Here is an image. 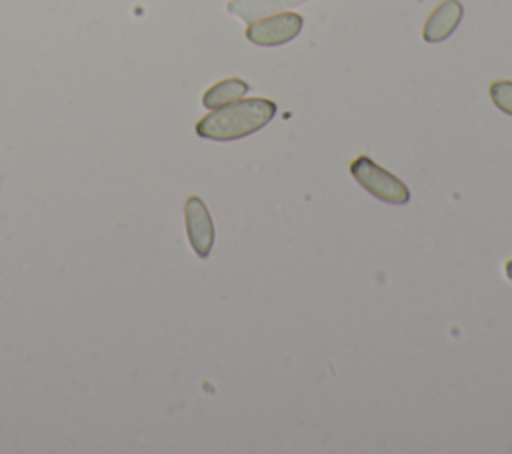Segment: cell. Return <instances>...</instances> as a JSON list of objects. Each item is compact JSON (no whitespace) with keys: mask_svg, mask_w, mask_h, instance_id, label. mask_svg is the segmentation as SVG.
I'll return each mask as SVG.
<instances>
[{"mask_svg":"<svg viewBox=\"0 0 512 454\" xmlns=\"http://www.w3.org/2000/svg\"><path fill=\"white\" fill-rule=\"evenodd\" d=\"M276 104L266 98H246L212 110L196 122V134L206 140L230 142L264 128L276 114Z\"/></svg>","mask_w":512,"mask_h":454,"instance_id":"1","label":"cell"},{"mask_svg":"<svg viewBox=\"0 0 512 454\" xmlns=\"http://www.w3.org/2000/svg\"><path fill=\"white\" fill-rule=\"evenodd\" d=\"M350 174L366 192L386 204H406L410 200L406 184L364 154L352 160Z\"/></svg>","mask_w":512,"mask_h":454,"instance_id":"2","label":"cell"},{"mask_svg":"<svg viewBox=\"0 0 512 454\" xmlns=\"http://www.w3.org/2000/svg\"><path fill=\"white\" fill-rule=\"evenodd\" d=\"M302 24L298 12H278L248 24L246 38L256 46H280L294 40L302 32Z\"/></svg>","mask_w":512,"mask_h":454,"instance_id":"3","label":"cell"},{"mask_svg":"<svg viewBox=\"0 0 512 454\" xmlns=\"http://www.w3.org/2000/svg\"><path fill=\"white\" fill-rule=\"evenodd\" d=\"M184 218H186V234L192 250L200 258H208L214 246V222L212 216L198 196H190L184 204Z\"/></svg>","mask_w":512,"mask_h":454,"instance_id":"4","label":"cell"},{"mask_svg":"<svg viewBox=\"0 0 512 454\" xmlns=\"http://www.w3.org/2000/svg\"><path fill=\"white\" fill-rule=\"evenodd\" d=\"M464 16V8L458 0H444L424 22L422 38L430 44L446 40L460 24Z\"/></svg>","mask_w":512,"mask_h":454,"instance_id":"5","label":"cell"},{"mask_svg":"<svg viewBox=\"0 0 512 454\" xmlns=\"http://www.w3.org/2000/svg\"><path fill=\"white\" fill-rule=\"evenodd\" d=\"M248 90H250L248 82H244L240 78H226V80L216 82L214 86H210L204 92L202 104L210 110H216V108H222L226 104H232V102L240 100Z\"/></svg>","mask_w":512,"mask_h":454,"instance_id":"6","label":"cell"},{"mask_svg":"<svg viewBox=\"0 0 512 454\" xmlns=\"http://www.w3.org/2000/svg\"><path fill=\"white\" fill-rule=\"evenodd\" d=\"M490 98L498 110L512 116V82L510 80H496L490 84Z\"/></svg>","mask_w":512,"mask_h":454,"instance_id":"7","label":"cell"}]
</instances>
